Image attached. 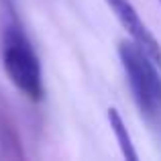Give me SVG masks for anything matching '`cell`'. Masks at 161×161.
I'll list each match as a JSON object with an SVG mask.
<instances>
[{"instance_id": "obj_3", "label": "cell", "mask_w": 161, "mask_h": 161, "mask_svg": "<svg viewBox=\"0 0 161 161\" xmlns=\"http://www.w3.org/2000/svg\"><path fill=\"white\" fill-rule=\"evenodd\" d=\"M108 4V8L114 12V16L118 19V23L122 25L129 37L133 41H137L147 53L153 57V61L161 67V43L155 39V35L149 31V27L145 25V20L139 16L137 8L133 6L130 0H104Z\"/></svg>"}, {"instance_id": "obj_5", "label": "cell", "mask_w": 161, "mask_h": 161, "mask_svg": "<svg viewBox=\"0 0 161 161\" xmlns=\"http://www.w3.org/2000/svg\"><path fill=\"white\" fill-rule=\"evenodd\" d=\"M2 2H4V8H10V6H12V4H10V0H2Z\"/></svg>"}, {"instance_id": "obj_1", "label": "cell", "mask_w": 161, "mask_h": 161, "mask_svg": "<svg viewBox=\"0 0 161 161\" xmlns=\"http://www.w3.org/2000/svg\"><path fill=\"white\" fill-rule=\"evenodd\" d=\"M0 59L10 84L20 94L33 102L43 100L45 84L39 55L12 10H8V19L0 33Z\"/></svg>"}, {"instance_id": "obj_6", "label": "cell", "mask_w": 161, "mask_h": 161, "mask_svg": "<svg viewBox=\"0 0 161 161\" xmlns=\"http://www.w3.org/2000/svg\"><path fill=\"white\" fill-rule=\"evenodd\" d=\"M159 4H161V0H159Z\"/></svg>"}, {"instance_id": "obj_2", "label": "cell", "mask_w": 161, "mask_h": 161, "mask_svg": "<svg viewBox=\"0 0 161 161\" xmlns=\"http://www.w3.org/2000/svg\"><path fill=\"white\" fill-rule=\"evenodd\" d=\"M118 59L139 112L151 122L161 120V67L133 39L118 41Z\"/></svg>"}, {"instance_id": "obj_4", "label": "cell", "mask_w": 161, "mask_h": 161, "mask_svg": "<svg viewBox=\"0 0 161 161\" xmlns=\"http://www.w3.org/2000/svg\"><path fill=\"white\" fill-rule=\"evenodd\" d=\"M106 116H108L110 129H112L114 137H116V143H118V147H120L122 155H125L126 159H130V161H137L139 159V153H137V149H135L133 137H130L129 129H126V122L122 120L120 112H118L116 108H108Z\"/></svg>"}]
</instances>
